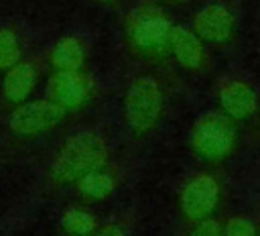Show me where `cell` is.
I'll use <instances>...</instances> for the list:
<instances>
[{
    "label": "cell",
    "instance_id": "obj_1",
    "mask_svg": "<svg viewBox=\"0 0 260 236\" xmlns=\"http://www.w3.org/2000/svg\"><path fill=\"white\" fill-rule=\"evenodd\" d=\"M173 18L158 0H140L122 16V43L128 57L144 65L169 61Z\"/></svg>",
    "mask_w": 260,
    "mask_h": 236
},
{
    "label": "cell",
    "instance_id": "obj_2",
    "mask_svg": "<svg viewBox=\"0 0 260 236\" xmlns=\"http://www.w3.org/2000/svg\"><path fill=\"white\" fill-rule=\"evenodd\" d=\"M112 144L102 130L85 128L67 136L47 167V185L51 189L71 187L85 173L112 163Z\"/></svg>",
    "mask_w": 260,
    "mask_h": 236
},
{
    "label": "cell",
    "instance_id": "obj_3",
    "mask_svg": "<svg viewBox=\"0 0 260 236\" xmlns=\"http://www.w3.org/2000/svg\"><path fill=\"white\" fill-rule=\"evenodd\" d=\"M167 87L154 71L134 73L122 94V120L132 138L150 136L165 118Z\"/></svg>",
    "mask_w": 260,
    "mask_h": 236
},
{
    "label": "cell",
    "instance_id": "obj_4",
    "mask_svg": "<svg viewBox=\"0 0 260 236\" xmlns=\"http://www.w3.org/2000/svg\"><path fill=\"white\" fill-rule=\"evenodd\" d=\"M238 144L240 132L236 122H232L219 110L201 114L189 132V149L205 165L225 163L236 155Z\"/></svg>",
    "mask_w": 260,
    "mask_h": 236
},
{
    "label": "cell",
    "instance_id": "obj_5",
    "mask_svg": "<svg viewBox=\"0 0 260 236\" xmlns=\"http://www.w3.org/2000/svg\"><path fill=\"white\" fill-rule=\"evenodd\" d=\"M223 199L221 179L211 171H197L189 175L177 193L179 216L189 224H199L215 218Z\"/></svg>",
    "mask_w": 260,
    "mask_h": 236
},
{
    "label": "cell",
    "instance_id": "obj_6",
    "mask_svg": "<svg viewBox=\"0 0 260 236\" xmlns=\"http://www.w3.org/2000/svg\"><path fill=\"white\" fill-rule=\"evenodd\" d=\"M67 118L47 96L32 98L6 114V130L16 142H32L61 128Z\"/></svg>",
    "mask_w": 260,
    "mask_h": 236
},
{
    "label": "cell",
    "instance_id": "obj_7",
    "mask_svg": "<svg viewBox=\"0 0 260 236\" xmlns=\"http://www.w3.org/2000/svg\"><path fill=\"white\" fill-rule=\"evenodd\" d=\"M47 98L67 116L85 112L98 100V81L89 71H49Z\"/></svg>",
    "mask_w": 260,
    "mask_h": 236
},
{
    "label": "cell",
    "instance_id": "obj_8",
    "mask_svg": "<svg viewBox=\"0 0 260 236\" xmlns=\"http://www.w3.org/2000/svg\"><path fill=\"white\" fill-rule=\"evenodd\" d=\"M43 71L45 63L39 57H24L20 63L8 69L0 81V112L8 114L32 100L37 87L41 85Z\"/></svg>",
    "mask_w": 260,
    "mask_h": 236
},
{
    "label": "cell",
    "instance_id": "obj_9",
    "mask_svg": "<svg viewBox=\"0 0 260 236\" xmlns=\"http://www.w3.org/2000/svg\"><path fill=\"white\" fill-rule=\"evenodd\" d=\"M236 14L221 2H211L195 12L191 20L193 33L207 47H225L236 37Z\"/></svg>",
    "mask_w": 260,
    "mask_h": 236
},
{
    "label": "cell",
    "instance_id": "obj_10",
    "mask_svg": "<svg viewBox=\"0 0 260 236\" xmlns=\"http://www.w3.org/2000/svg\"><path fill=\"white\" fill-rule=\"evenodd\" d=\"M217 110L232 122H246L260 110V96L252 83L240 77H225L217 85Z\"/></svg>",
    "mask_w": 260,
    "mask_h": 236
},
{
    "label": "cell",
    "instance_id": "obj_11",
    "mask_svg": "<svg viewBox=\"0 0 260 236\" xmlns=\"http://www.w3.org/2000/svg\"><path fill=\"white\" fill-rule=\"evenodd\" d=\"M169 59H173L175 65L187 73H203L209 69L211 63L207 45L193 33L191 26L181 24H175L171 33Z\"/></svg>",
    "mask_w": 260,
    "mask_h": 236
},
{
    "label": "cell",
    "instance_id": "obj_12",
    "mask_svg": "<svg viewBox=\"0 0 260 236\" xmlns=\"http://www.w3.org/2000/svg\"><path fill=\"white\" fill-rule=\"evenodd\" d=\"M45 63L49 71H89L91 51L83 37L61 35L47 51Z\"/></svg>",
    "mask_w": 260,
    "mask_h": 236
},
{
    "label": "cell",
    "instance_id": "obj_13",
    "mask_svg": "<svg viewBox=\"0 0 260 236\" xmlns=\"http://www.w3.org/2000/svg\"><path fill=\"white\" fill-rule=\"evenodd\" d=\"M120 169L116 165H104L100 169H93L89 173H85L83 177H79L71 189L75 193V197L79 199V203L85 205H95V203H104L108 201L120 187Z\"/></svg>",
    "mask_w": 260,
    "mask_h": 236
},
{
    "label": "cell",
    "instance_id": "obj_14",
    "mask_svg": "<svg viewBox=\"0 0 260 236\" xmlns=\"http://www.w3.org/2000/svg\"><path fill=\"white\" fill-rule=\"evenodd\" d=\"M102 222L85 203H71L61 212L57 230L61 236H95Z\"/></svg>",
    "mask_w": 260,
    "mask_h": 236
},
{
    "label": "cell",
    "instance_id": "obj_15",
    "mask_svg": "<svg viewBox=\"0 0 260 236\" xmlns=\"http://www.w3.org/2000/svg\"><path fill=\"white\" fill-rule=\"evenodd\" d=\"M24 57H26V47L18 26L16 24L0 26V75H4L8 69L20 63Z\"/></svg>",
    "mask_w": 260,
    "mask_h": 236
},
{
    "label": "cell",
    "instance_id": "obj_16",
    "mask_svg": "<svg viewBox=\"0 0 260 236\" xmlns=\"http://www.w3.org/2000/svg\"><path fill=\"white\" fill-rule=\"evenodd\" d=\"M221 234L223 236H258V226L248 216H234L221 222Z\"/></svg>",
    "mask_w": 260,
    "mask_h": 236
},
{
    "label": "cell",
    "instance_id": "obj_17",
    "mask_svg": "<svg viewBox=\"0 0 260 236\" xmlns=\"http://www.w3.org/2000/svg\"><path fill=\"white\" fill-rule=\"evenodd\" d=\"M187 236H223V234H221V222H219L217 218H211V220L193 224V226L189 228Z\"/></svg>",
    "mask_w": 260,
    "mask_h": 236
},
{
    "label": "cell",
    "instance_id": "obj_18",
    "mask_svg": "<svg viewBox=\"0 0 260 236\" xmlns=\"http://www.w3.org/2000/svg\"><path fill=\"white\" fill-rule=\"evenodd\" d=\"M95 236H128V232H126V228H124L120 222L110 220V222H104V224L98 228Z\"/></svg>",
    "mask_w": 260,
    "mask_h": 236
},
{
    "label": "cell",
    "instance_id": "obj_19",
    "mask_svg": "<svg viewBox=\"0 0 260 236\" xmlns=\"http://www.w3.org/2000/svg\"><path fill=\"white\" fill-rule=\"evenodd\" d=\"M93 2L100 6H108V8H120L122 6V0H93Z\"/></svg>",
    "mask_w": 260,
    "mask_h": 236
},
{
    "label": "cell",
    "instance_id": "obj_20",
    "mask_svg": "<svg viewBox=\"0 0 260 236\" xmlns=\"http://www.w3.org/2000/svg\"><path fill=\"white\" fill-rule=\"evenodd\" d=\"M158 2H167V4H181V2H189V0H158Z\"/></svg>",
    "mask_w": 260,
    "mask_h": 236
}]
</instances>
